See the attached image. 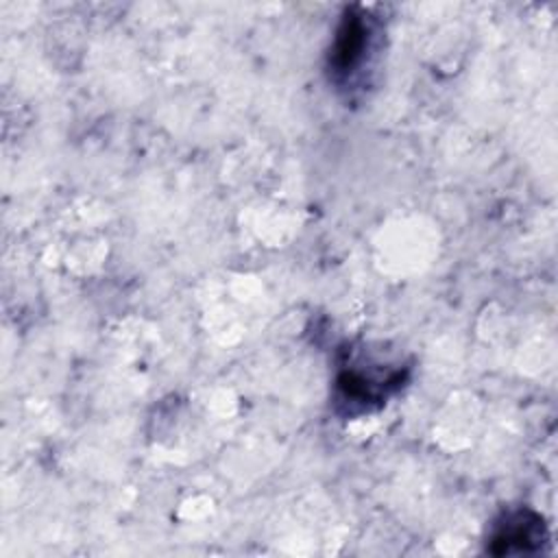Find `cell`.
Wrapping results in <instances>:
<instances>
[{"label":"cell","instance_id":"1","mask_svg":"<svg viewBox=\"0 0 558 558\" xmlns=\"http://www.w3.org/2000/svg\"><path fill=\"white\" fill-rule=\"evenodd\" d=\"M373 31L375 22L368 11L360 7L344 11L329 50V74L336 81L349 78L364 65L373 44Z\"/></svg>","mask_w":558,"mask_h":558},{"label":"cell","instance_id":"2","mask_svg":"<svg viewBox=\"0 0 558 558\" xmlns=\"http://www.w3.org/2000/svg\"><path fill=\"white\" fill-rule=\"evenodd\" d=\"M547 538V527L543 517L532 510L508 512L490 534V554H512V551H534Z\"/></svg>","mask_w":558,"mask_h":558}]
</instances>
